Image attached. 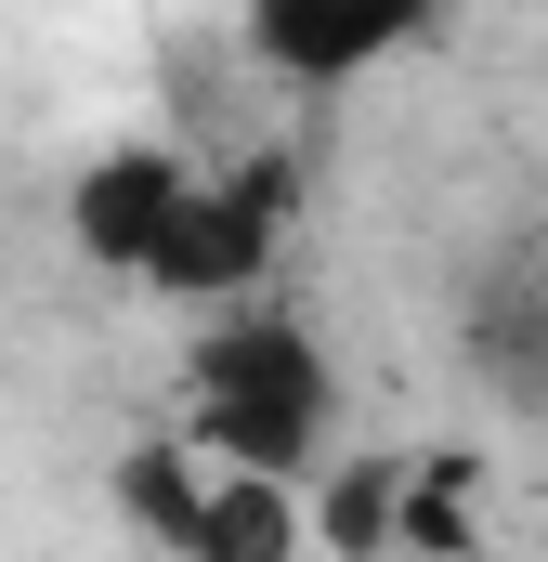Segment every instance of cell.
Instances as JSON below:
<instances>
[{
    "label": "cell",
    "mask_w": 548,
    "mask_h": 562,
    "mask_svg": "<svg viewBox=\"0 0 548 562\" xmlns=\"http://www.w3.org/2000/svg\"><path fill=\"white\" fill-rule=\"evenodd\" d=\"M196 431L249 471V484H287L327 431V353L287 327V314H236L196 340Z\"/></svg>",
    "instance_id": "6da1fadb"
},
{
    "label": "cell",
    "mask_w": 548,
    "mask_h": 562,
    "mask_svg": "<svg viewBox=\"0 0 548 562\" xmlns=\"http://www.w3.org/2000/svg\"><path fill=\"white\" fill-rule=\"evenodd\" d=\"M287 196H300V170H287V157H249L236 183H196V196H183V223H170V249H157V288H183V301H236V288L274 262Z\"/></svg>",
    "instance_id": "7a4b0ae2"
},
{
    "label": "cell",
    "mask_w": 548,
    "mask_h": 562,
    "mask_svg": "<svg viewBox=\"0 0 548 562\" xmlns=\"http://www.w3.org/2000/svg\"><path fill=\"white\" fill-rule=\"evenodd\" d=\"M183 196H196V170H183L170 144H118V157H92V170H79L66 223H79V249H92V262H118V276H157V249H170Z\"/></svg>",
    "instance_id": "3957f363"
},
{
    "label": "cell",
    "mask_w": 548,
    "mask_h": 562,
    "mask_svg": "<svg viewBox=\"0 0 548 562\" xmlns=\"http://www.w3.org/2000/svg\"><path fill=\"white\" fill-rule=\"evenodd\" d=\"M470 353L496 367V393L548 406V262H523V276H496V288H483V314H470Z\"/></svg>",
    "instance_id": "277c9868"
},
{
    "label": "cell",
    "mask_w": 548,
    "mask_h": 562,
    "mask_svg": "<svg viewBox=\"0 0 548 562\" xmlns=\"http://www.w3.org/2000/svg\"><path fill=\"white\" fill-rule=\"evenodd\" d=\"M392 40H406V13H379V0H366V13H262V26H249V53H262V66H287V79L379 66Z\"/></svg>",
    "instance_id": "5b68a950"
},
{
    "label": "cell",
    "mask_w": 548,
    "mask_h": 562,
    "mask_svg": "<svg viewBox=\"0 0 548 562\" xmlns=\"http://www.w3.org/2000/svg\"><path fill=\"white\" fill-rule=\"evenodd\" d=\"M287 550H300V510H287V484H249V471L196 524V562H287Z\"/></svg>",
    "instance_id": "8992f818"
},
{
    "label": "cell",
    "mask_w": 548,
    "mask_h": 562,
    "mask_svg": "<svg viewBox=\"0 0 548 562\" xmlns=\"http://www.w3.org/2000/svg\"><path fill=\"white\" fill-rule=\"evenodd\" d=\"M118 497H132V524H144V537H170V550L196 562V524H209V497H196V471H183L170 445H144L132 471H118Z\"/></svg>",
    "instance_id": "52a82bcc"
},
{
    "label": "cell",
    "mask_w": 548,
    "mask_h": 562,
    "mask_svg": "<svg viewBox=\"0 0 548 562\" xmlns=\"http://www.w3.org/2000/svg\"><path fill=\"white\" fill-rule=\"evenodd\" d=\"M392 524H406V484H392V471H340V497H327V550H340V562H379Z\"/></svg>",
    "instance_id": "ba28073f"
}]
</instances>
